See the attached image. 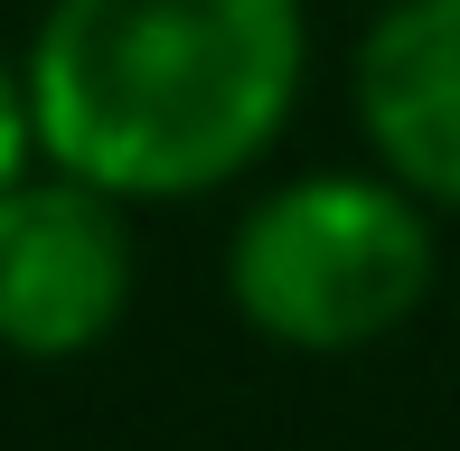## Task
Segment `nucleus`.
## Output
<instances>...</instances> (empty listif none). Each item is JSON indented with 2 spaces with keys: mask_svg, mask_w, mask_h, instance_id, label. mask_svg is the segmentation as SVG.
I'll use <instances>...</instances> for the list:
<instances>
[{
  "mask_svg": "<svg viewBox=\"0 0 460 451\" xmlns=\"http://www.w3.org/2000/svg\"><path fill=\"white\" fill-rule=\"evenodd\" d=\"M423 198L385 170L273 179L226 235V301L291 358H358L394 339L442 282V235Z\"/></svg>",
  "mask_w": 460,
  "mask_h": 451,
  "instance_id": "nucleus-2",
  "label": "nucleus"
},
{
  "mask_svg": "<svg viewBox=\"0 0 460 451\" xmlns=\"http://www.w3.org/2000/svg\"><path fill=\"white\" fill-rule=\"evenodd\" d=\"M141 244L132 198L38 160L19 189H0V348L29 367L94 358L132 320Z\"/></svg>",
  "mask_w": 460,
  "mask_h": 451,
  "instance_id": "nucleus-3",
  "label": "nucleus"
},
{
  "mask_svg": "<svg viewBox=\"0 0 460 451\" xmlns=\"http://www.w3.org/2000/svg\"><path fill=\"white\" fill-rule=\"evenodd\" d=\"M38 151L132 208H188L254 170L301 113V0H48L29 29Z\"/></svg>",
  "mask_w": 460,
  "mask_h": 451,
  "instance_id": "nucleus-1",
  "label": "nucleus"
},
{
  "mask_svg": "<svg viewBox=\"0 0 460 451\" xmlns=\"http://www.w3.org/2000/svg\"><path fill=\"white\" fill-rule=\"evenodd\" d=\"M38 104H29V66L19 57H0V189H19V179L38 170Z\"/></svg>",
  "mask_w": 460,
  "mask_h": 451,
  "instance_id": "nucleus-5",
  "label": "nucleus"
},
{
  "mask_svg": "<svg viewBox=\"0 0 460 451\" xmlns=\"http://www.w3.org/2000/svg\"><path fill=\"white\" fill-rule=\"evenodd\" d=\"M348 94L376 170L460 217V0H385L358 38Z\"/></svg>",
  "mask_w": 460,
  "mask_h": 451,
  "instance_id": "nucleus-4",
  "label": "nucleus"
}]
</instances>
